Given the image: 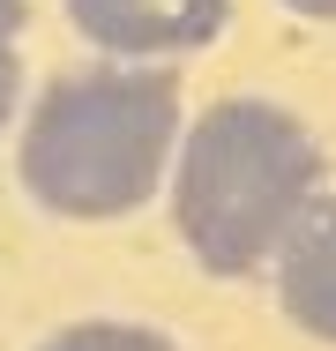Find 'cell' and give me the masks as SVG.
<instances>
[{"mask_svg":"<svg viewBox=\"0 0 336 351\" xmlns=\"http://www.w3.org/2000/svg\"><path fill=\"white\" fill-rule=\"evenodd\" d=\"M180 75L134 68V60H97L67 68L38 90L23 112L15 172L23 195L45 217L67 224H112L142 210L180 157Z\"/></svg>","mask_w":336,"mask_h":351,"instance_id":"6da1fadb","label":"cell"},{"mask_svg":"<svg viewBox=\"0 0 336 351\" xmlns=\"http://www.w3.org/2000/svg\"><path fill=\"white\" fill-rule=\"evenodd\" d=\"M322 202V142L276 97H224L180 135L172 232L209 277H254Z\"/></svg>","mask_w":336,"mask_h":351,"instance_id":"7a4b0ae2","label":"cell"},{"mask_svg":"<svg viewBox=\"0 0 336 351\" xmlns=\"http://www.w3.org/2000/svg\"><path fill=\"white\" fill-rule=\"evenodd\" d=\"M60 8L105 60H134V68L187 60L217 45V30L232 23V0H60Z\"/></svg>","mask_w":336,"mask_h":351,"instance_id":"3957f363","label":"cell"},{"mask_svg":"<svg viewBox=\"0 0 336 351\" xmlns=\"http://www.w3.org/2000/svg\"><path fill=\"white\" fill-rule=\"evenodd\" d=\"M276 306L299 337L336 344V195L299 217V232L276 254Z\"/></svg>","mask_w":336,"mask_h":351,"instance_id":"277c9868","label":"cell"},{"mask_svg":"<svg viewBox=\"0 0 336 351\" xmlns=\"http://www.w3.org/2000/svg\"><path fill=\"white\" fill-rule=\"evenodd\" d=\"M38 351H180V344L165 329H149V322H67Z\"/></svg>","mask_w":336,"mask_h":351,"instance_id":"5b68a950","label":"cell"},{"mask_svg":"<svg viewBox=\"0 0 336 351\" xmlns=\"http://www.w3.org/2000/svg\"><path fill=\"white\" fill-rule=\"evenodd\" d=\"M15 105H23V68H15V45H0V135H8Z\"/></svg>","mask_w":336,"mask_h":351,"instance_id":"8992f818","label":"cell"},{"mask_svg":"<svg viewBox=\"0 0 336 351\" xmlns=\"http://www.w3.org/2000/svg\"><path fill=\"white\" fill-rule=\"evenodd\" d=\"M23 15H30V0H0V45H15V30H23Z\"/></svg>","mask_w":336,"mask_h":351,"instance_id":"52a82bcc","label":"cell"},{"mask_svg":"<svg viewBox=\"0 0 336 351\" xmlns=\"http://www.w3.org/2000/svg\"><path fill=\"white\" fill-rule=\"evenodd\" d=\"M291 15H307V23H336V0H284Z\"/></svg>","mask_w":336,"mask_h":351,"instance_id":"ba28073f","label":"cell"}]
</instances>
